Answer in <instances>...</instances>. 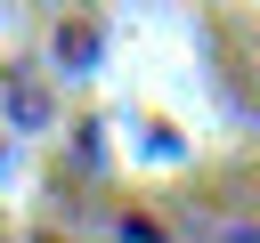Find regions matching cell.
Instances as JSON below:
<instances>
[{
	"label": "cell",
	"mask_w": 260,
	"mask_h": 243,
	"mask_svg": "<svg viewBox=\"0 0 260 243\" xmlns=\"http://www.w3.org/2000/svg\"><path fill=\"white\" fill-rule=\"evenodd\" d=\"M0 122H16V130H49V122H57V89H49L32 65L0 73Z\"/></svg>",
	"instance_id": "cell-1"
},
{
	"label": "cell",
	"mask_w": 260,
	"mask_h": 243,
	"mask_svg": "<svg viewBox=\"0 0 260 243\" xmlns=\"http://www.w3.org/2000/svg\"><path fill=\"white\" fill-rule=\"evenodd\" d=\"M228 243H260V235H228Z\"/></svg>",
	"instance_id": "cell-2"
}]
</instances>
